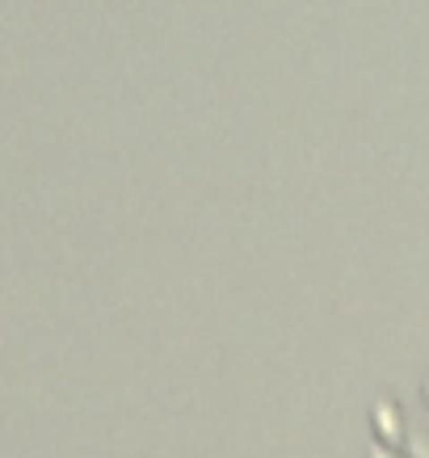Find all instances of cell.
I'll return each mask as SVG.
<instances>
[{
    "label": "cell",
    "instance_id": "obj_4",
    "mask_svg": "<svg viewBox=\"0 0 429 458\" xmlns=\"http://www.w3.org/2000/svg\"><path fill=\"white\" fill-rule=\"evenodd\" d=\"M425 400H429V383H425Z\"/></svg>",
    "mask_w": 429,
    "mask_h": 458
},
{
    "label": "cell",
    "instance_id": "obj_1",
    "mask_svg": "<svg viewBox=\"0 0 429 458\" xmlns=\"http://www.w3.org/2000/svg\"><path fill=\"white\" fill-rule=\"evenodd\" d=\"M374 429H379V437L388 445L404 437V417H400V408H396L391 395H379V400H374Z\"/></svg>",
    "mask_w": 429,
    "mask_h": 458
},
{
    "label": "cell",
    "instance_id": "obj_2",
    "mask_svg": "<svg viewBox=\"0 0 429 458\" xmlns=\"http://www.w3.org/2000/svg\"><path fill=\"white\" fill-rule=\"evenodd\" d=\"M408 442H413V458H429V433L425 429H413Z\"/></svg>",
    "mask_w": 429,
    "mask_h": 458
},
{
    "label": "cell",
    "instance_id": "obj_3",
    "mask_svg": "<svg viewBox=\"0 0 429 458\" xmlns=\"http://www.w3.org/2000/svg\"><path fill=\"white\" fill-rule=\"evenodd\" d=\"M371 458H396V454H391L388 445H374V450H371Z\"/></svg>",
    "mask_w": 429,
    "mask_h": 458
}]
</instances>
